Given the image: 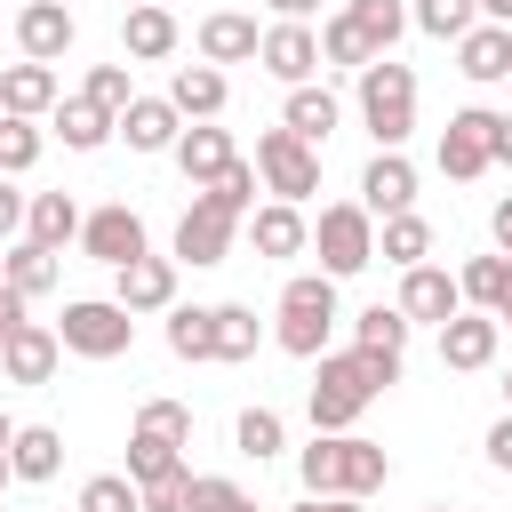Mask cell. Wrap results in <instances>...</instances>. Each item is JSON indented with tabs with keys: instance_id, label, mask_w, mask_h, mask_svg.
<instances>
[{
	"instance_id": "cell-29",
	"label": "cell",
	"mask_w": 512,
	"mask_h": 512,
	"mask_svg": "<svg viewBox=\"0 0 512 512\" xmlns=\"http://www.w3.org/2000/svg\"><path fill=\"white\" fill-rule=\"evenodd\" d=\"M56 96H64V88H56V64H32V56H24V64L0 72V112L40 120V112H56Z\"/></svg>"
},
{
	"instance_id": "cell-4",
	"label": "cell",
	"mask_w": 512,
	"mask_h": 512,
	"mask_svg": "<svg viewBox=\"0 0 512 512\" xmlns=\"http://www.w3.org/2000/svg\"><path fill=\"white\" fill-rule=\"evenodd\" d=\"M360 128L376 136V152H400L416 136V72L400 56L360 64Z\"/></svg>"
},
{
	"instance_id": "cell-34",
	"label": "cell",
	"mask_w": 512,
	"mask_h": 512,
	"mask_svg": "<svg viewBox=\"0 0 512 512\" xmlns=\"http://www.w3.org/2000/svg\"><path fill=\"white\" fill-rule=\"evenodd\" d=\"M344 16H352V32H360L376 56H392V40L408 32V0H344Z\"/></svg>"
},
{
	"instance_id": "cell-1",
	"label": "cell",
	"mask_w": 512,
	"mask_h": 512,
	"mask_svg": "<svg viewBox=\"0 0 512 512\" xmlns=\"http://www.w3.org/2000/svg\"><path fill=\"white\" fill-rule=\"evenodd\" d=\"M392 384H400V352H360V344L320 352V360H312V392H304L312 432H352Z\"/></svg>"
},
{
	"instance_id": "cell-3",
	"label": "cell",
	"mask_w": 512,
	"mask_h": 512,
	"mask_svg": "<svg viewBox=\"0 0 512 512\" xmlns=\"http://www.w3.org/2000/svg\"><path fill=\"white\" fill-rule=\"evenodd\" d=\"M336 272H288L280 304H272V344L288 360H320L328 352V328H336Z\"/></svg>"
},
{
	"instance_id": "cell-59",
	"label": "cell",
	"mask_w": 512,
	"mask_h": 512,
	"mask_svg": "<svg viewBox=\"0 0 512 512\" xmlns=\"http://www.w3.org/2000/svg\"><path fill=\"white\" fill-rule=\"evenodd\" d=\"M496 320H504V328H512V288H504V304H496Z\"/></svg>"
},
{
	"instance_id": "cell-62",
	"label": "cell",
	"mask_w": 512,
	"mask_h": 512,
	"mask_svg": "<svg viewBox=\"0 0 512 512\" xmlns=\"http://www.w3.org/2000/svg\"><path fill=\"white\" fill-rule=\"evenodd\" d=\"M424 512H456V504H424Z\"/></svg>"
},
{
	"instance_id": "cell-41",
	"label": "cell",
	"mask_w": 512,
	"mask_h": 512,
	"mask_svg": "<svg viewBox=\"0 0 512 512\" xmlns=\"http://www.w3.org/2000/svg\"><path fill=\"white\" fill-rule=\"evenodd\" d=\"M256 192H264V176H256V160H232L216 184H200V200H216L224 216H240L248 224V208H256Z\"/></svg>"
},
{
	"instance_id": "cell-60",
	"label": "cell",
	"mask_w": 512,
	"mask_h": 512,
	"mask_svg": "<svg viewBox=\"0 0 512 512\" xmlns=\"http://www.w3.org/2000/svg\"><path fill=\"white\" fill-rule=\"evenodd\" d=\"M504 408H512V376H504Z\"/></svg>"
},
{
	"instance_id": "cell-40",
	"label": "cell",
	"mask_w": 512,
	"mask_h": 512,
	"mask_svg": "<svg viewBox=\"0 0 512 512\" xmlns=\"http://www.w3.org/2000/svg\"><path fill=\"white\" fill-rule=\"evenodd\" d=\"M40 152H48L40 120H24V112H0V176H24V168H40Z\"/></svg>"
},
{
	"instance_id": "cell-13",
	"label": "cell",
	"mask_w": 512,
	"mask_h": 512,
	"mask_svg": "<svg viewBox=\"0 0 512 512\" xmlns=\"http://www.w3.org/2000/svg\"><path fill=\"white\" fill-rule=\"evenodd\" d=\"M248 248L256 256H272V264H288V256H304L312 248V216L296 208V200H264V208H248Z\"/></svg>"
},
{
	"instance_id": "cell-25",
	"label": "cell",
	"mask_w": 512,
	"mask_h": 512,
	"mask_svg": "<svg viewBox=\"0 0 512 512\" xmlns=\"http://www.w3.org/2000/svg\"><path fill=\"white\" fill-rule=\"evenodd\" d=\"M48 120H56V136H64L72 152H104V144L120 136V112H104L96 96H56Z\"/></svg>"
},
{
	"instance_id": "cell-27",
	"label": "cell",
	"mask_w": 512,
	"mask_h": 512,
	"mask_svg": "<svg viewBox=\"0 0 512 512\" xmlns=\"http://www.w3.org/2000/svg\"><path fill=\"white\" fill-rule=\"evenodd\" d=\"M336 120H344V104H336V88H320V80L288 88V104H280V128H296L304 144H328V136H336Z\"/></svg>"
},
{
	"instance_id": "cell-12",
	"label": "cell",
	"mask_w": 512,
	"mask_h": 512,
	"mask_svg": "<svg viewBox=\"0 0 512 512\" xmlns=\"http://www.w3.org/2000/svg\"><path fill=\"white\" fill-rule=\"evenodd\" d=\"M256 64L280 80V88H304V80H320V32L312 24H264V48H256Z\"/></svg>"
},
{
	"instance_id": "cell-14",
	"label": "cell",
	"mask_w": 512,
	"mask_h": 512,
	"mask_svg": "<svg viewBox=\"0 0 512 512\" xmlns=\"http://www.w3.org/2000/svg\"><path fill=\"white\" fill-rule=\"evenodd\" d=\"M72 40H80V24H72L64 0H24V8H16V48H24L32 64H64Z\"/></svg>"
},
{
	"instance_id": "cell-17",
	"label": "cell",
	"mask_w": 512,
	"mask_h": 512,
	"mask_svg": "<svg viewBox=\"0 0 512 512\" xmlns=\"http://www.w3.org/2000/svg\"><path fill=\"white\" fill-rule=\"evenodd\" d=\"M360 208L384 224V216H400V208H416V160L408 152H376L368 168H360Z\"/></svg>"
},
{
	"instance_id": "cell-45",
	"label": "cell",
	"mask_w": 512,
	"mask_h": 512,
	"mask_svg": "<svg viewBox=\"0 0 512 512\" xmlns=\"http://www.w3.org/2000/svg\"><path fill=\"white\" fill-rule=\"evenodd\" d=\"M192 512H256V496L224 472H192Z\"/></svg>"
},
{
	"instance_id": "cell-47",
	"label": "cell",
	"mask_w": 512,
	"mask_h": 512,
	"mask_svg": "<svg viewBox=\"0 0 512 512\" xmlns=\"http://www.w3.org/2000/svg\"><path fill=\"white\" fill-rule=\"evenodd\" d=\"M136 424H144V432H168V440H184V448H192V408H184V400H144V408H136Z\"/></svg>"
},
{
	"instance_id": "cell-57",
	"label": "cell",
	"mask_w": 512,
	"mask_h": 512,
	"mask_svg": "<svg viewBox=\"0 0 512 512\" xmlns=\"http://www.w3.org/2000/svg\"><path fill=\"white\" fill-rule=\"evenodd\" d=\"M288 512H328V504H320V496H304V504H288Z\"/></svg>"
},
{
	"instance_id": "cell-37",
	"label": "cell",
	"mask_w": 512,
	"mask_h": 512,
	"mask_svg": "<svg viewBox=\"0 0 512 512\" xmlns=\"http://www.w3.org/2000/svg\"><path fill=\"white\" fill-rule=\"evenodd\" d=\"M408 24L424 40H464L480 24V0H408Z\"/></svg>"
},
{
	"instance_id": "cell-8",
	"label": "cell",
	"mask_w": 512,
	"mask_h": 512,
	"mask_svg": "<svg viewBox=\"0 0 512 512\" xmlns=\"http://www.w3.org/2000/svg\"><path fill=\"white\" fill-rule=\"evenodd\" d=\"M440 176L448 184H480L488 168H496V112L488 104H464V112H448V128H440Z\"/></svg>"
},
{
	"instance_id": "cell-28",
	"label": "cell",
	"mask_w": 512,
	"mask_h": 512,
	"mask_svg": "<svg viewBox=\"0 0 512 512\" xmlns=\"http://www.w3.org/2000/svg\"><path fill=\"white\" fill-rule=\"evenodd\" d=\"M8 464H16V480H24V488L56 480V472H64V432H56V424H16Z\"/></svg>"
},
{
	"instance_id": "cell-36",
	"label": "cell",
	"mask_w": 512,
	"mask_h": 512,
	"mask_svg": "<svg viewBox=\"0 0 512 512\" xmlns=\"http://www.w3.org/2000/svg\"><path fill=\"white\" fill-rule=\"evenodd\" d=\"M232 448H240V456H256V464H272V456L288 448V424H280V408H264V400H256V408H240V424H232Z\"/></svg>"
},
{
	"instance_id": "cell-21",
	"label": "cell",
	"mask_w": 512,
	"mask_h": 512,
	"mask_svg": "<svg viewBox=\"0 0 512 512\" xmlns=\"http://www.w3.org/2000/svg\"><path fill=\"white\" fill-rule=\"evenodd\" d=\"M232 160H240V144H232V128H216V120H192V128L176 136V168H184V184H192V192H200V184H216Z\"/></svg>"
},
{
	"instance_id": "cell-15",
	"label": "cell",
	"mask_w": 512,
	"mask_h": 512,
	"mask_svg": "<svg viewBox=\"0 0 512 512\" xmlns=\"http://www.w3.org/2000/svg\"><path fill=\"white\" fill-rule=\"evenodd\" d=\"M176 40H184V24H176L160 0H128V16H120V56H128V64H168Z\"/></svg>"
},
{
	"instance_id": "cell-32",
	"label": "cell",
	"mask_w": 512,
	"mask_h": 512,
	"mask_svg": "<svg viewBox=\"0 0 512 512\" xmlns=\"http://www.w3.org/2000/svg\"><path fill=\"white\" fill-rule=\"evenodd\" d=\"M0 280H8V288H24V296L40 304V296L64 280V264H56V248H40V240H8V272H0Z\"/></svg>"
},
{
	"instance_id": "cell-20",
	"label": "cell",
	"mask_w": 512,
	"mask_h": 512,
	"mask_svg": "<svg viewBox=\"0 0 512 512\" xmlns=\"http://www.w3.org/2000/svg\"><path fill=\"white\" fill-rule=\"evenodd\" d=\"M200 64H256V48H264V24L256 16H240V8H216V16H200Z\"/></svg>"
},
{
	"instance_id": "cell-63",
	"label": "cell",
	"mask_w": 512,
	"mask_h": 512,
	"mask_svg": "<svg viewBox=\"0 0 512 512\" xmlns=\"http://www.w3.org/2000/svg\"><path fill=\"white\" fill-rule=\"evenodd\" d=\"M504 88H512V80H504Z\"/></svg>"
},
{
	"instance_id": "cell-23",
	"label": "cell",
	"mask_w": 512,
	"mask_h": 512,
	"mask_svg": "<svg viewBox=\"0 0 512 512\" xmlns=\"http://www.w3.org/2000/svg\"><path fill=\"white\" fill-rule=\"evenodd\" d=\"M168 104H176L184 120H216V112L232 104L224 64H176V72H168Z\"/></svg>"
},
{
	"instance_id": "cell-50",
	"label": "cell",
	"mask_w": 512,
	"mask_h": 512,
	"mask_svg": "<svg viewBox=\"0 0 512 512\" xmlns=\"http://www.w3.org/2000/svg\"><path fill=\"white\" fill-rule=\"evenodd\" d=\"M480 448H488V464H496V472H512V408L488 424V440H480Z\"/></svg>"
},
{
	"instance_id": "cell-55",
	"label": "cell",
	"mask_w": 512,
	"mask_h": 512,
	"mask_svg": "<svg viewBox=\"0 0 512 512\" xmlns=\"http://www.w3.org/2000/svg\"><path fill=\"white\" fill-rule=\"evenodd\" d=\"M480 16L488 24H512V0H480Z\"/></svg>"
},
{
	"instance_id": "cell-53",
	"label": "cell",
	"mask_w": 512,
	"mask_h": 512,
	"mask_svg": "<svg viewBox=\"0 0 512 512\" xmlns=\"http://www.w3.org/2000/svg\"><path fill=\"white\" fill-rule=\"evenodd\" d=\"M488 224H496V248L512 256V200H496V216H488Z\"/></svg>"
},
{
	"instance_id": "cell-18",
	"label": "cell",
	"mask_w": 512,
	"mask_h": 512,
	"mask_svg": "<svg viewBox=\"0 0 512 512\" xmlns=\"http://www.w3.org/2000/svg\"><path fill=\"white\" fill-rule=\"evenodd\" d=\"M112 296H120L136 320H144V312H168V304H176V256H152V248H144L136 264L112 272Z\"/></svg>"
},
{
	"instance_id": "cell-49",
	"label": "cell",
	"mask_w": 512,
	"mask_h": 512,
	"mask_svg": "<svg viewBox=\"0 0 512 512\" xmlns=\"http://www.w3.org/2000/svg\"><path fill=\"white\" fill-rule=\"evenodd\" d=\"M24 320H32V296H24V288H8V280H0V336H16V328H24Z\"/></svg>"
},
{
	"instance_id": "cell-54",
	"label": "cell",
	"mask_w": 512,
	"mask_h": 512,
	"mask_svg": "<svg viewBox=\"0 0 512 512\" xmlns=\"http://www.w3.org/2000/svg\"><path fill=\"white\" fill-rule=\"evenodd\" d=\"M328 512H368V496H320Z\"/></svg>"
},
{
	"instance_id": "cell-39",
	"label": "cell",
	"mask_w": 512,
	"mask_h": 512,
	"mask_svg": "<svg viewBox=\"0 0 512 512\" xmlns=\"http://www.w3.org/2000/svg\"><path fill=\"white\" fill-rule=\"evenodd\" d=\"M456 288H464V304L496 312V304H504V288H512V256H504V248H496V256H472V264L456 272Z\"/></svg>"
},
{
	"instance_id": "cell-61",
	"label": "cell",
	"mask_w": 512,
	"mask_h": 512,
	"mask_svg": "<svg viewBox=\"0 0 512 512\" xmlns=\"http://www.w3.org/2000/svg\"><path fill=\"white\" fill-rule=\"evenodd\" d=\"M0 272H8V240H0Z\"/></svg>"
},
{
	"instance_id": "cell-42",
	"label": "cell",
	"mask_w": 512,
	"mask_h": 512,
	"mask_svg": "<svg viewBox=\"0 0 512 512\" xmlns=\"http://www.w3.org/2000/svg\"><path fill=\"white\" fill-rule=\"evenodd\" d=\"M320 64H336V72H360V64H376V48L352 32V16H344V8L320 24Z\"/></svg>"
},
{
	"instance_id": "cell-52",
	"label": "cell",
	"mask_w": 512,
	"mask_h": 512,
	"mask_svg": "<svg viewBox=\"0 0 512 512\" xmlns=\"http://www.w3.org/2000/svg\"><path fill=\"white\" fill-rule=\"evenodd\" d=\"M496 168H512V112H496Z\"/></svg>"
},
{
	"instance_id": "cell-31",
	"label": "cell",
	"mask_w": 512,
	"mask_h": 512,
	"mask_svg": "<svg viewBox=\"0 0 512 512\" xmlns=\"http://www.w3.org/2000/svg\"><path fill=\"white\" fill-rule=\"evenodd\" d=\"M168 352L176 360H216V304H168Z\"/></svg>"
},
{
	"instance_id": "cell-16",
	"label": "cell",
	"mask_w": 512,
	"mask_h": 512,
	"mask_svg": "<svg viewBox=\"0 0 512 512\" xmlns=\"http://www.w3.org/2000/svg\"><path fill=\"white\" fill-rule=\"evenodd\" d=\"M56 360H64V336H56L48 320H24L16 336H0V376H8V384H48Z\"/></svg>"
},
{
	"instance_id": "cell-10",
	"label": "cell",
	"mask_w": 512,
	"mask_h": 512,
	"mask_svg": "<svg viewBox=\"0 0 512 512\" xmlns=\"http://www.w3.org/2000/svg\"><path fill=\"white\" fill-rule=\"evenodd\" d=\"M152 248V232H144V216L128 208V200H112V208H88V224H80V256H96V264H136Z\"/></svg>"
},
{
	"instance_id": "cell-51",
	"label": "cell",
	"mask_w": 512,
	"mask_h": 512,
	"mask_svg": "<svg viewBox=\"0 0 512 512\" xmlns=\"http://www.w3.org/2000/svg\"><path fill=\"white\" fill-rule=\"evenodd\" d=\"M264 8H272V16H288V24H312V8H320V0H264Z\"/></svg>"
},
{
	"instance_id": "cell-30",
	"label": "cell",
	"mask_w": 512,
	"mask_h": 512,
	"mask_svg": "<svg viewBox=\"0 0 512 512\" xmlns=\"http://www.w3.org/2000/svg\"><path fill=\"white\" fill-rule=\"evenodd\" d=\"M376 256H384V264H400V272H408V264H432V224H424L416 208L384 216V224H376Z\"/></svg>"
},
{
	"instance_id": "cell-58",
	"label": "cell",
	"mask_w": 512,
	"mask_h": 512,
	"mask_svg": "<svg viewBox=\"0 0 512 512\" xmlns=\"http://www.w3.org/2000/svg\"><path fill=\"white\" fill-rule=\"evenodd\" d=\"M8 480H16V464H8V448H0V488H8Z\"/></svg>"
},
{
	"instance_id": "cell-22",
	"label": "cell",
	"mask_w": 512,
	"mask_h": 512,
	"mask_svg": "<svg viewBox=\"0 0 512 512\" xmlns=\"http://www.w3.org/2000/svg\"><path fill=\"white\" fill-rule=\"evenodd\" d=\"M456 72L472 80V88H496V80H512V24H472L464 40H456Z\"/></svg>"
},
{
	"instance_id": "cell-2",
	"label": "cell",
	"mask_w": 512,
	"mask_h": 512,
	"mask_svg": "<svg viewBox=\"0 0 512 512\" xmlns=\"http://www.w3.org/2000/svg\"><path fill=\"white\" fill-rule=\"evenodd\" d=\"M296 472H304V496H376L392 480V456L360 432H312Z\"/></svg>"
},
{
	"instance_id": "cell-43",
	"label": "cell",
	"mask_w": 512,
	"mask_h": 512,
	"mask_svg": "<svg viewBox=\"0 0 512 512\" xmlns=\"http://www.w3.org/2000/svg\"><path fill=\"white\" fill-rule=\"evenodd\" d=\"M80 512H144V488L128 472H96V480H80Z\"/></svg>"
},
{
	"instance_id": "cell-24",
	"label": "cell",
	"mask_w": 512,
	"mask_h": 512,
	"mask_svg": "<svg viewBox=\"0 0 512 512\" xmlns=\"http://www.w3.org/2000/svg\"><path fill=\"white\" fill-rule=\"evenodd\" d=\"M120 136H128V152H176L184 112H176L168 96H136V104L120 112Z\"/></svg>"
},
{
	"instance_id": "cell-5",
	"label": "cell",
	"mask_w": 512,
	"mask_h": 512,
	"mask_svg": "<svg viewBox=\"0 0 512 512\" xmlns=\"http://www.w3.org/2000/svg\"><path fill=\"white\" fill-rule=\"evenodd\" d=\"M56 336H64V352H80V360H120V352L136 344V312H128L120 296H72L64 320H56Z\"/></svg>"
},
{
	"instance_id": "cell-48",
	"label": "cell",
	"mask_w": 512,
	"mask_h": 512,
	"mask_svg": "<svg viewBox=\"0 0 512 512\" xmlns=\"http://www.w3.org/2000/svg\"><path fill=\"white\" fill-rule=\"evenodd\" d=\"M24 208H32V192H16V176H0V240L24 232Z\"/></svg>"
},
{
	"instance_id": "cell-38",
	"label": "cell",
	"mask_w": 512,
	"mask_h": 512,
	"mask_svg": "<svg viewBox=\"0 0 512 512\" xmlns=\"http://www.w3.org/2000/svg\"><path fill=\"white\" fill-rule=\"evenodd\" d=\"M176 464H184V440L144 432V424L128 432V480H136V488H144V480H160V472H176Z\"/></svg>"
},
{
	"instance_id": "cell-19",
	"label": "cell",
	"mask_w": 512,
	"mask_h": 512,
	"mask_svg": "<svg viewBox=\"0 0 512 512\" xmlns=\"http://www.w3.org/2000/svg\"><path fill=\"white\" fill-rule=\"evenodd\" d=\"M400 312H408V320H432V328L456 320V312H464L456 272H448V264H408V272H400Z\"/></svg>"
},
{
	"instance_id": "cell-7",
	"label": "cell",
	"mask_w": 512,
	"mask_h": 512,
	"mask_svg": "<svg viewBox=\"0 0 512 512\" xmlns=\"http://www.w3.org/2000/svg\"><path fill=\"white\" fill-rule=\"evenodd\" d=\"M256 176H264V192L272 200H312L320 192V144H304L296 128H264L256 136Z\"/></svg>"
},
{
	"instance_id": "cell-56",
	"label": "cell",
	"mask_w": 512,
	"mask_h": 512,
	"mask_svg": "<svg viewBox=\"0 0 512 512\" xmlns=\"http://www.w3.org/2000/svg\"><path fill=\"white\" fill-rule=\"evenodd\" d=\"M8 440H16V416H8V408H0V448H8Z\"/></svg>"
},
{
	"instance_id": "cell-9",
	"label": "cell",
	"mask_w": 512,
	"mask_h": 512,
	"mask_svg": "<svg viewBox=\"0 0 512 512\" xmlns=\"http://www.w3.org/2000/svg\"><path fill=\"white\" fill-rule=\"evenodd\" d=\"M232 240H240V216H224L216 200L192 192V208L176 216V264L208 272V264H232Z\"/></svg>"
},
{
	"instance_id": "cell-11",
	"label": "cell",
	"mask_w": 512,
	"mask_h": 512,
	"mask_svg": "<svg viewBox=\"0 0 512 512\" xmlns=\"http://www.w3.org/2000/svg\"><path fill=\"white\" fill-rule=\"evenodd\" d=\"M496 344H504V320L480 312V304H464L456 320H440V368H456V376H480L496 360Z\"/></svg>"
},
{
	"instance_id": "cell-26",
	"label": "cell",
	"mask_w": 512,
	"mask_h": 512,
	"mask_svg": "<svg viewBox=\"0 0 512 512\" xmlns=\"http://www.w3.org/2000/svg\"><path fill=\"white\" fill-rule=\"evenodd\" d=\"M80 224H88V208L72 200V192H32V208H24V240H40V248H72L80 240Z\"/></svg>"
},
{
	"instance_id": "cell-44",
	"label": "cell",
	"mask_w": 512,
	"mask_h": 512,
	"mask_svg": "<svg viewBox=\"0 0 512 512\" xmlns=\"http://www.w3.org/2000/svg\"><path fill=\"white\" fill-rule=\"evenodd\" d=\"M136 64H88V80H80V96H96L104 112H128L136 104V80H128Z\"/></svg>"
},
{
	"instance_id": "cell-35",
	"label": "cell",
	"mask_w": 512,
	"mask_h": 512,
	"mask_svg": "<svg viewBox=\"0 0 512 512\" xmlns=\"http://www.w3.org/2000/svg\"><path fill=\"white\" fill-rule=\"evenodd\" d=\"M408 328H416V320H408L400 304H368V312L352 320V344H360V352H400V360H408Z\"/></svg>"
},
{
	"instance_id": "cell-46",
	"label": "cell",
	"mask_w": 512,
	"mask_h": 512,
	"mask_svg": "<svg viewBox=\"0 0 512 512\" xmlns=\"http://www.w3.org/2000/svg\"><path fill=\"white\" fill-rule=\"evenodd\" d=\"M144 512H192V464H176V472L144 480Z\"/></svg>"
},
{
	"instance_id": "cell-33",
	"label": "cell",
	"mask_w": 512,
	"mask_h": 512,
	"mask_svg": "<svg viewBox=\"0 0 512 512\" xmlns=\"http://www.w3.org/2000/svg\"><path fill=\"white\" fill-rule=\"evenodd\" d=\"M256 344H264L256 304H216V360H224V368H240V360H256Z\"/></svg>"
},
{
	"instance_id": "cell-6",
	"label": "cell",
	"mask_w": 512,
	"mask_h": 512,
	"mask_svg": "<svg viewBox=\"0 0 512 512\" xmlns=\"http://www.w3.org/2000/svg\"><path fill=\"white\" fill-rule=\"evenodd\" d=\"M312 248H320V272L352 280V272L376 264V216H368L360 200H336V208L312 216Z\"/></svg>"
}]
</instances>
